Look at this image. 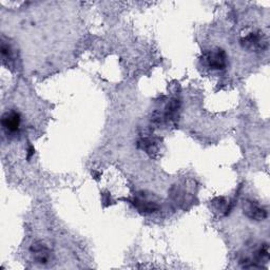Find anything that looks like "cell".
Listing matches in <instances>:
<instances>
[{
    "mask_svg": "<svg viewBox=\"0 0 270 270\" xmlns=\"http://www.w3.org/2000/svg\"><path fill=\"white\" fill-rule=\"evenodd\" d=\"M205 60L207 61L208 66L215 70H222L226 67L227 56L224 50L215 49L206 54Z\"/></svg>",
    "mask_w": 270,
    "mask_h": 270,
    "instance_id": "cell-1",
    "label": "cell"
},
{
    "mask_svg": "<svg viewBox=\"0 0 270 270\" xmlns=\"http://www.w3.org/2000/svg\"><path fill=\"white\" fill-rule=\"evenodd\" d=\"M20 122H21L20 115L19 113L15 112V111H10V112L5 113L2 119L3 128L8 133H12V134L18 132L20 128Z\"/></svg>",
    "mask_w": 270,
    "mask_h": 270,
    "instance_id": "cell-2",
    "label": "cell"
},
{
    "mask_svg": "<svg viewBox=\"0 0 270 270\" xmlns=\"http://www.w3.org/2000/svg\"><path fill=\"white\" fill-rule=\"evenodd\" d=\"M242 43L244 44L245 47L251 50H260L264 49L267 46V40L265 37L259 33H251L248 36H246L243 40Z\"/></svg>",
    "mask_w": 270,
    "mask_h": 270,
    "instance_id": "cell-3",
    "label": "cell"
},
{
    "mask_svg": "<svg viewBox=\"0 0 270 270\" xmlns=\"http://www.w3.org/2000/svg\"><path fill=\"white\" fill-rule=\"evenodd\" d=\"M35 261L39 264H46L50 259V252L47 247L42 243H35L31 247Z\"/></svg>",
    "mask_w": 270,
    "mask_h": 270,
    "instance_id": "cell-4",
    "label": "cell"
},
{
    "mask_svg": "<svg viewBox=\"0 0 270 270\" xmlns=\"http://www.w3.org/2000/svg\"><path fill=\"white\" fill-rule=\"evenodd\" d=\"M245 212L250 218L257 219V220H261L267 217V211L261 208L259 205L253 204V203L248 204V206L245 208Z\"/></svg>",
    "mask_w": 270,
    "mask_h": 270,
    "instance_id": "cell-5",
    "label": "cell"
}]
</instances>
